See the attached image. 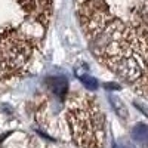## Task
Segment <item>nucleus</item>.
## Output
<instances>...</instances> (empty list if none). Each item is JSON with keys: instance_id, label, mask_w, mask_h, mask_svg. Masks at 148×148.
Listing matches in <instances>:
<instances>
[{"instance_id": "obj_1", "label": "nucleus", "mask_w": 148, "mask_h": 148, "mask_svg": "<svg viewBox=\"0 0 148 148\" xmlns=\"http://www.w3.org/2000/svg\"><path fill=\"white\" fill-rule=\"evenodd\" d=\"M95 56L117 76L148 88V0H76Z\"/></svg>"}, {"instance_id": "obj_2", "label": "nucleus", "mask_w": 148, "mask_h": 148, "mask_svg": "<svg viewBox=\"0 0 148 148\" xmlns=\"http://www.w3.org/2000/svg\"><path fill=\"white\" fill-rule=\"evenodd\" d=\"M68 120L76 144L80 148H99L104 142V114L90 96L73 99Z\"/></svg>"}, {"instance_id": "obj_3", "label": "nucleus", "mask_w": 148, "mask_h": 148, "mask_svg": "<svg viewBox=\"0 0 148 148\" xmlns=\"http://www.w3.org/2000/svg\"><path fill=\"white\" fill-rule=\"evenodd\" d=\"M132 139L138 145H141L144 148H148V126L144 125V123H139V125L133 126V129H132Z\"/></svg>"}, {"instance_id": "obj_4", "label": "nucleus", "mask_w": 148, "mask_h": 148, "mask_svg": "<svg viewBox=\"0 0 148 148\" xmlns=\"http://www.w3.org/2000/svg\"><path fill=\"white\" fill-rule=\"evenodd\" d=\"M49 88H51V90L59 96V98H62L67 92V79L65 77H52V79H49Z\"/></svg>"}, {"instance_id": "obj_5", "label": "nucleus", "mask_w": 148, "mask_h": 148, "mask_svg": "<svg viewBox=\"0 0 148 148\" xmlns=\"http://www.w3.org/2000/svg\"><path fill=\"white\" fill-rule=\"evenodd\" d=\"M108 101H110L111 107H113L114 113H116V114H117L121 120H126V119H127V116H129V114H127L126 105L120 101V98H119V96H116V95H111V96L108 98Z\"/></svg>"}, {"instance_id": "obj_6", "label": "nucleus", "mask_w": 148, "mask_h": 148, "mask_svg": "<svg viewBox=\"0 0 148 148\" xmlns=\"http://www.w3.org/2000/svg\"><path fill=\"white\" fill-rule=\"evenodd\" d=\"M76 76H79V79L82 80V83L86 86V88H90V89L98 88V80L95 77H92L90 74H88V71H80V70L76 68Z\"/></svg>"}, {"instance_id": "obj_7", "label": "nucleus", "mask_w": 148, "mask_h": 148, "mask_svg": "<svg viewBox=\"0 0 148 148\" xmlns=\"http://www.w3.org/2000/svg\"><path fill=\"white\" fill-rule=\"evenodd\" d=\"M113 148H136L130 141H126V139H121L119 142H114L113 144Z\"/></svg>"}, {"instance_id": "obj_8", "label": "nucleus", "mask_w": 148, "mask_h": 148, "mask_svg": "<svg viewBox=\"0 0 148 148\" xmlns=\"http://www.w3.org/2000/svg\"><path fill=\"white\" fill-rule=\"evenodd\" d=\"M133 105H135V107H139V108H141V111H142V113H144L145 116H148V111H147V108H145L144 105H141L139 102H133Z\"/></svg>"}]
</instances>
